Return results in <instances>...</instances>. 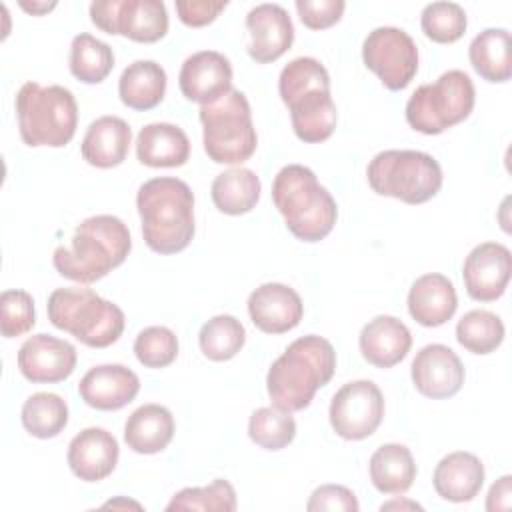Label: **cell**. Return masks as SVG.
<instances>
[{
  "instance_id": "52a82bcc",
  "label": "cell",
  "mask_w": 512,
  "mask_h": 512,
  "mask_svg": "<svg viewBox=\"0 0 512 512\" xmlns=\"http://www.w3.org/2000/svg\"><path fill=\"white\" fill-rule=\"evenodd\" d=\"M204 152L216 164H242L258 146L250 104L244 92L230 88L220 100L198 110Z\"/></svg>"
},
{
  "instance_id": "cb8c5ba5",
  "label": "cell",
  "mask_w": 512,
  "mask_h": 512,
  "mask_svg": "<svg viewBox=\"0 0 512 512\" xmlns=\"http://www.w3.org/2000/svg\"><path fill=\"white\" fill-rule=\"evenodd\" d=\"M432 484L436 494L448 502H470L484 484V464L472 452H450L436 464Z\"/></svg>"
},
{
  "instance_id": "8992f818",
  "label": "cell",
  "mask_w": 512,
  "mask_h": 512,
  "mask_svg": "<svg viewBox=\"0 0 512 512\" xmlns=\"http://www.w3.org/2000/svg\"><path fill=\"white\" fill-rule=\"evenodd\" d=\"M48 320L90 348H106L124 332V312L86 286L56 288L48 296Z\"/></svg>"
},
{
  "instance_id": "e0dca14e",
  "label": "cell",
  "mask_w": 512,
  "mask_h": 512,
  "mask_svg": "<svg viewBox=\"0 0 512 512\" xmlns=\"http://www.w3.org/2000/svg\"><path fill=\"white\" fill-rule=\"evenodd\" d=\"M250 42L248 56L258 64L278 60L294 42V26L288 12L280 4L264 2L254 6L246 16Z\"/></svg>"
},
{
  "instance_id": "8d00e7d4",
  "label": "cell",
  "mask_w": 512,
  "mask_h": 512,
  "mask_svg": "<svg viewBox=\"0 0 512 512\" xmlns=\"http://www.w3.org/2000/svg\"><path fill=\"white\" fill-rule=\"evenodd\" d=\"M166 510L168 512H174V510L232 512L236 510V490L228 480L216 478L208 486H194V488H184L176 492L168 502Z\"/></svg>"
},
{
  "instance_id": "b9f144b4",
  "label": "cell",
  "mask_w": 512,
  "mask_h": 512,
  "mask_svg": "<svg viewBox=\"0 0 512 512\" xmlns=\"http://www.w3.org/2000/svg\"><path fill=\"white\" fill-rule=\"evenodd\" d=\"M308 512H358L360 504L354 492L340 484L318 486L306 504Z\"/></svg>"
},
{
  "instance_id": "7bdbcfd3",
  "label": "cell",
  "mask_w": 512,
  "mask_h": 512,
  "mask_svg": "<svg viewBox=\"0 0 512 512\" xmlns=\"http://www.w3.org/2000/svg\"><path fill=\"white\" fill-rule=\"evenodd\" d=\"M344 0H296V10L302 24L310 30L334 26L344 14Z\"/></svg>"
},
{
  "instance_id": "7402d4cb",
  "label": "cell",
  "mask_w": 512,
  "mask_h": 512,
  "mask_svg": "<svg viewBox=\"0 0 512 512\" xmlns=\"http://www.w3.org/2000/svg\"><path fill=\"white\" fill-rule=\"evenodd\" d=\"M456 308V288L444 274H422L414 280L408 292V312L418 324L426 328L446 324L454 316Z\"/></svg>"
},
{
  "instance_id": "7c38bea8",
  "label": "cell",
  "mask_w": 512,
  "mask_h": 512,
  "mask_svg": "<svg viewBox=\"0 0 512 512\" xmlns=\"http://www.w3.org/2000/svg\"><path fill=\"white\" fill-rule=\"evenodd\" d=\"M328 418L340 438L364 440L384 418V396L372 380L348 382L332 396Z\"/></svg>"
},
{
  "instance_id": "9c48e42d",
  "label": "cell",
  "mask_w": 512,
  "mask_h": 512,
  "mask_svg": "<svg viewBox=\"0 0 512 512\" xmlns=\"http://www.w3.org/2000/svg\"><path fill=\"white\" fill-rule=\"evenodd\" d=\"M476 102V88L462 70H448L436 82L418 86L406 102L412 130L436 136L466 120Z\"/></svg>"
},
{
  "instance_id": "74e56055",
  "label": "cell",
  "mask_w": 512,
  "mask_h": 512,
  "mask_svg": "<svg viewBox=\"0 0 512 512\" xmlns=\"http://www.w3.org/2000/svg\"><path fill=\"white\" fill-rule=\"evenodd\" d=\"M420 26L426 38L438 44H452L466 32L468 18L456 2H432L426 4L420 14Z\"/></svg>"
},
{
  "instance_id": "f1b7e54d",
  "label": "cell",
  "mask_w": 512,
  "mask_h": 512,
  "mask_svg": "<svg viewBox=\"0 0 512 512\" xmlns=\"http://www.w3.org/2000/svg\"><path fill=\"white\" fill-rule=\"evenodd\" d=\"M370 480L382 494L400 496L410 490L416 480V462L404 444H382L370 456Z\"/></svg>"
},
{
  "instance_id": "7a4b0ae2",
  "label": "cell",
  "mask_w": 512,
  "mask_h": 512,
  "mask_svg": "<svg viewBox=\"0 0 512 512\" xmlns=\"http://www.w3.org/2000/svg\"><path fill=\"white\" fill-rule=\"evenodd\" d=\"M132 250L128 226L112 214L82 220L70 242L52 254L56 272L80 284H92L118 268Z\"/></svg>"
},
{
  "instance_id": "4dcf8cb0",
  "label": "cell",
  "mask_w": 512,
  "mask_h": 512,
  "mask_svg": "<svg viewBox=\"0 0 512 512\" xmlns=\"http://www.w3.org/2000/svg\"><path fill=\"white\" fill-rule=\"evenodd\" d=\"M260 178L250 168H230L220 172L210 188L214 206L230 216L250 212L260 200Z\"/></svg>"
},
{
  "instance_id": "44dd1931",
  "label": "cell",
  "mask_w": 512,
  "mask_h": 512,
  "mask_svg": "<svg viewBox=\"0 0 512 512\" xmlns=\"http://www.w3.org/2000/svg\"><path fill=\"white\" fill-rule=\"evenodd\" d=\"M358 346L368 364L376 368H392L410 352L412 334L396 316L380 314L364 324Z\"/></svg>"
},
{
  "instance_id": "484cf974",
  "label": "cell",
  "mask_w": 512,
  "mask_h": 512,
  "mask_svg": "<svg viewBox=\"0 0 512 512\" xmlns=\"http://www.w3.org/2000/svg\"><path fill=\"white\" fill-rule=\"evenodd\" d=\"M136 156L150 168H178L190 158V140L176 124L152 122L138 132Z\"/></svg>"
},
{
  "instance_id": "ac0fdd59",
  "label": "cell",
  "mask_w": 512,
  "mask_h": 512,
  "mask_svg": "<svg viewBox=\"0 0 512 512\" xmlns=\"http://www.w3.org/2000/svg\"><path fill=\"white\" fill-rule=\"evenodd\" d=\"M248 314L252 324L266 334H284L304 316L300 294L280 282H266L250 292Z\"/></svg>"
},
{
  "instance_id": "2e32d148",
  "label": "cell",
  "mask_w": 512,
  "mask_h": 512,
  "mask_svg": "<svg viewBox=\"0 0 512 512\" xmlns=\"http://www.w3.org/2000/svg\"><path fill=\"white\" fill-rule=\"evenodd\" d=\"M178 86L186 100L212 104L232 88V64L216 50L194 52L180 68Z\"/></svg>"
},
{
  "instance_id": "30bf717a",
  "label": "cell",
  "mask_w": 512,
  "mask_h": 512,
  "mask_svg": "<svg viewBox=\"0 0 512 512\" xmlns=\"http://www.w3.org/2000/svg\"><path fill=\"white\" fill-rule=\"evenodd\" d=\"M90 20L106 34H122L144 44L158 42L168 32V12L162 0H94Z\"/></svg>"
},
{
  "instance_id": "836d02e7",
  "label": "cell",
  "mask_w": 512,
  "mask_h": 512,
  "mask_svg": "<svg viewBox=\"0 0 512 512\" xmlns=\"http://www.w3.org/2000/svg\"><path fill=\"white\" fill-rule=\"evenodd\" d=\"M246 342V330L242 322L230 314L212 316L202 324L198 344L202 354L212 362H226L234 358Z\"/></svg>"
},
{
  "instance_id": "9a60e30c",
  "label": "cell",
  "mask_w": 512,
  "mask_h": 512,
  "mask_svg": "<svg viewBox=\"0 0 512 512\" xmlns=\"http://www.w3.org/2000/svg\"><path fill=\"white\" fill-rule=\"evenodd\" d=\"M414 388L432 400L454 396L464 384V366L458 354L444 344H428L412 360Z\"/></svg>"
},
{
  "instance_id": "83f0119b",
  "label": "cell",
  "mask_w": 512,
  "mask_h": 512,
  "mask_svg": "<svg viewBox=\"0 0 512 512\" xmlns=\"http://www.w3.org/2000/svg\"><path fill=\"white\" fill-rule=\"evenodd\" d=\"M166 94V72L154 60H136L128 64L118 80V96L132 110H152Z\"/></svg>"
},
{
  "instance_id": "f35d334b",
  "label": "cell",
  "mask_w": 512,
  "mask_h": 512,
  "mask_svg": "<svg viewBox=\"0 0 512 512\" xmlns=\"http://www.w3.org/2000/svg\"><path fill=\"white\" fill-rule=\"evenodd\" d=\"M312 88L330 90V76L324 64H320V60L310 56H300L290 60L282 68L278 78V92L284 104H288L292 98Z\"/></svg>"
},
{
  "instance_id": "5b68a950",
  "label": "cell",
  "mask_w": 512,
  "mask_h": 512,
  "mask_svg": "<svg viewBox=\"0 0 512 512\" xmlns=\"http://www.w3.org/2000/svg\"><path fill=\"white\" fill-rule=\"evenodd\" d=\"M20 138L26 146H66L78 126V104L74 94L58 84L40 86L26 82L14 100Z\"/></svg>"
},
{
  "instance_id": "ba28073f",
  "label": "cell",
  "mask_w": 512,
  "mask_h": 512,
  "mask_svg": "<svg viewBox=\"0 0 512 512\" xmlns=\"http://www.w3.org/2000/svg\"><path fill=\"white\" fill-rule=\"evenodd\" d=\"M366 178L376 194L406 204H424L442 188L438 160L420 150L378 152L366 168Z\"/></svg>"
},
{
  "instance_id": "d6a6232c",
  "label": "cell",
  "mask_w": 512,
  "mask_h": 512,
  "mask_svg": "<svg viewBox=\"0 0 512 512\" xmlns=\"http://www.w3.org/2000/svg\"><path fill=\"white\" fill-rule=\"evenodd\" d=\"M22 426L34 438H54L68 424V404L54 392H36L26 398L20 412Z\"/></svg>"
},
{
  "instance_id": "4fadbf2b",
  "label": "cell",
  "mask_w": 512,
  "mask_h": 512,
  "mask_svg": "<svg viewBox=\"0 0 512 512\" xmlns=\"http://www.w3.org/2000/svg\"><path fill=\"white\" fill-rule=\"evenodd\" d=\"M512 254L500 242H482L470 250L462 266L466 292L476 302L498 300L510 282Z\"/></svg>"
},
{
  "instance_id": "d4e9b609",
  "label": "cell",
  "mask_w": 512,
  "mask_h": 512,
  "mask_svg": "<svg viewBox=\"0 0 512 512\" xmlns=\"http://www.w3.org/2000/svg\"><path fill=\"white\" fill-rule=\"evenodd\" d=\"M130 142L132 130L126 120L118 116H100L88 126L80 152L90 166L114 168L126 160Z\"/></svg>"
},
{
  "instance_id": "f546056e",
  "label": "cell",
  "mask_w": 512,
  "mask_h": 512,
  "mask_svg": "<svg viewBox=\"0 0 512 512\" xmlns=\"http://www.w3.org/2000/svg\"><path fill=\"white\" fill-rule=\"evenodd\" d=\"M472 68L486 82H508L512 76L510 32L504 28H486L468 46Z\"/></svg>"
},
{
  "instance_id": "ffe728a7",
  "label": "cell",
  "mask_w": 512,
  "mask_h": 512,
  "mask_svg": "<svg viewBox=\"0 0 512 512\" xmlns=\"http://www.w3.org/2000/svg\"><path fill=\"white\" fill-rule=\"evenodd\" d=\"M120 456L118 440L104 428H84L68 444V466L72 474L84 482H100L108 478Z\"/></svg>"
},
{
  "instance_id": "ab89813d",
  "label": "cell",
  "mask_w": 512,
  "mask_h": 512,
  "mask_svg": "<svg viewBox=\"0 0 512 512\" xmlns=\"http://www.w3.org/2000/svg\"><path fill=\"white\" fill-rule=\"evenodd\" d=\"M134 354L146 368H166L178 356V338L166 326H148L136 336Z\"/></svg>"
},
{
  "instance_id": "1f68e13d",
  "label": "cell",
  "mask_w": 512,
  "mask_h": 512,
  "mask_svg": "<svg viewBox=\"0 0 512 512\" xmlns=\"http://www.w3.org/2000/svg\"><path fill=\"white\" fill-rule=\"evenodd\" d=\"M68 66L74 78L84 84H100L114 68L112 48L88 32L72 38Z\"/></svg>"
},
{
  "instance_id": "4316f807",
  "label": "cell",
  "mask_w": 512,
  "mask_h": 512,
  "mask_svg": "<svg viewBox=\"0 0 512 512\" xmlns=\"http://www.w3.org/2000/svg\"><path fill=\"white\" fill-rule=\"evenodd\" d=\"M174 438V416L166 406L142 404L124 424V442L136 454H158Z\"/></svg>"
},
{
  "instance_id": "60d3db41",
  "label": "cell",
  "mask_w": 512,
  "mask_h": 512,
  "mask_svg": "<svg viewBox=\"0 0 512 512\" xmlns=\"http://www.w3.org/2000/svg\"><path fill=\"white\" fill-rule=\"evenodd\" d=\"M36 324L34 300L26 290L12 288L0 296V332L4 338H16Z\"/></svg>"
},
{
  "instance_id": "7dc6e473",
  "label": "cell",
  "mask_w": 512,
  "mask_h": 512,
  "mask_svg": "<svg viewBox=\"0 0 512 512\" xmlns=\"http://www.w3.org/2000/svg\"><path fill=\"white\" fill-rule=\"evenodd\" d=\"M20 6L30 12V14H44L48 10H52L56 6V2H26V0H20Z\"/></svg>"
},
{
  "instance_id": "5bb4252c",
  "label": "cell",
  "mask_w": 512,
  "mask_h": 512,
  "mask_svg": "<svg viewBox=\"0 0 512 512\" xmlns=\"http://www.w3.org/2000/svg\"><path fill=\"white\" fill-rule=\"evenodd\" d=\"M76 348L50 334H34L18 350V370L32 384H56L76 368Z\"/></svg>"
},
{
  "instance_id": "3957f363",
  "label": "cell",
  "mask_w": 512,
  "mask_h": 512,
  "mask_svg": "<svg viewBox=\"0 0 512 512\" xmlns=\"http://www.w3.org/2000/svg\"><path fill=\"white\" fill-rule=\"evenodd\" d=\"M142 236L158 254L182 252L194 238V194L190 186L172 176L146 180L136 194Z\"/></svg>"
},
{
  "instance_id": "e575fe53",
  "label": "cell",
  "mask_w": 512,
  "mask_h": 512,
  "mask_svg": "<svg viewBox=\"0 0 512 512\" xmlns=\"http://www.w3.org/2000/svg\"><path fill=\"white\" fill-rule=\"evenodd\" d=\"M504 322L490 310H470L456 324V340L472 354H490L504 340Z\"/></svg>"
},
{
  "instance_id": "d6986e66",
  "label": "cell",
  "mask_w": 512,
  "mask_h": 512,
  "mask_svg": "<svg viewBox=\"0 0 512 512\" xmlns=\"http://www.w3.org/2000/svg\"><path fill=\"white\" fill-rule=\"evenodd\" d=\"M140 390V378L122 364H100L90 368L78 382L80 398L96 410H120L130 404Z\"/></svg>"
},
{
  "instance_id": "f6af8a7d",
  "label": "cell",
  "mask_w": 512,
  "mask_h": 512,
  "mask_svg": "<svg viewBox=\"0 0 512 512\" xmlns=\"http://www.w3.org/2000/svg\"><path fill=\"white\" fill-rule=\"evenodd\" d=\"M510 506H512V476L506 474L490 486V492L486 498V510L488 512L510 510Z\"/></svg>"
},
{
  "instance_id": "bcb514c9",
  "label": "cell",
  "mask_w": 512,
  "mask_h": 512,
  "mask_svg": "<svg viewBox=\"0 0 512 512\" xmlns=\"http://www.w3.org/2000/svg\"><path fill=\"white\" fill-rule=\"evenodd\" d=\"M380 510H422V506L418 502H412V500H390V502H384L380 506Z\"/></svg>"
},
{
  "instance_id": "6da1fadb",
  "label": "cell",
  "mask_w": 512,
  "mask_h": 512,
  "mask_svg": "<svg viewBox=\"0 0 512 512\" xmlns=\"http://www.w3.org/2000/svg\"><path fill=\"white\" fill-rule=\"evenodd\" d=\"M334 370L336 350L330 340L316 334L296 338L266 374L272 406L290 414L308 408L316 390L332 380Z\"/></svg>"
},
{
  "instance_id": "ee69618b",
  "label": "cell",
  "mask_w": 512,
  "mask_h": 512,
  "mask_svg": "<svg viewBox=\"0 0 512 512\" xmlns=\"http://www.w3.org/2000/svg\"><path fill=\"white\" fill-rule=\"evenodd\" d=\"M226 6V0H178L176 12L182 24L190 28H200L214 22Z\"/></svg>"
},
{
  "instance_id": "d590c367",
  "label": "cell",
  "mask_w": 512,
  "mask_h": 512,
  "mask_svg": "<svg viewBox=\"0 0 512 512\" xmlns=\"http://www.w3.org/2000/svg\"><path fill=\"white\" fill-rule=\"evenodd\" d=\"M248 436L264 450H282L296 436V422L290 412L276 406H264L252 412L248 420Z\"/></svg>"
},
{
  "instance_id": "8fae6325",
  "label": "cell",
  "mask_w": 512,
  "mask_h": 512,
  "mask_svg": "<svg viewBox=\"0 0 512 512\" xmlns=\"http://www.w3.org/2000/svg\"><path fill=\"white\" fill-rule=\"evenodd\" d=\"M362 60L388 90H404L418 72V48L412 36L396 26H378L364 38Z\"/></svg>"
},
{
  "instance_id": "603a6c76",
  "label": "cell",
  "mask_w": 512,
  "mask_h": 512,
  "mask_svg": "<svg viewBox=\"0 0 512 512\" xmlns=\"http://www.w3.org/2000/svg\"><path fill=\"white\" fill-rule=\"evenodd\" d=\"M286 106L290 110L292 130L302 142L318 144L332 136L338 122V112L330 90H306L292 98Z\"/></svg>"
},
{
  "instance_id": "277c9868",
  "label": "cell",
  "mask_w": 512,
  "mask_h": 512,
  "mask_svg": "<svg viewBox=\"0 0 512 512\" xmlns=\"http://www.w3.org/2000/svg\"><path fill=\"white\" fill-rule=\"evenodd\" d=\"M272 200L286 228L302 242H320L332 232L338 218L336 200L302 164L280 168L272 182Z\"/></svg>"
}]
</instances>
